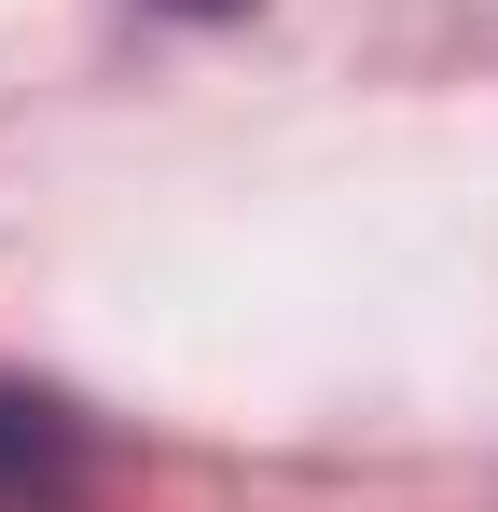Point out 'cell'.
Returning a JSON list of instances; mask_svg holds the SVG:
<instances>
[{
	"instance_id": "7a4b0ae2",
	"label": "cell",
	"mask_w": 498,
	"mask_h": 512,
	"mask_svg": "<svg viewBox=\"0 0 498 512\" xmlns=\"http://www.w3.org/2000/svg\"><path fill=\"white\" fill-rule=\"evenodd\" d=\"M166 14H249V0H166Z\"/></svg>"
},
{
	"instance_id": "6da1fadb",
	"label": "cell",
	"mask_w": 498,
	"mask_h": 512,
	"mask_svg": "<svg viewBox=\"0 0 498 512\" xmlns=\"http://www.w3.org/2000/svg\"><path fill=\"white\" fill-rule=\"evenodd\" d=\"M70 471H83V443L56 402H0V512H56Z\"/></svg>"
}]
</instances>
